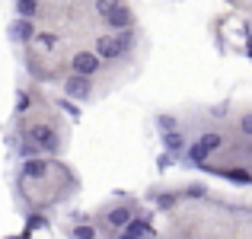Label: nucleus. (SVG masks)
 Instances as JSON below:
<instances>
[{"label": "nucleus", "instance_id": "nucleus-6", "mask_svg": "<svg viewBox=\"0 0 252 239\" xmlns=\"http://www.w3.org/2000/svg\"><path fill=\"white\" fill-rule=\"evenodd\" d=\"M45 172H48V159L32 156V159H26V163H23V179H42Z\"/></svg>", "mask_w": 252, "mask_h": 239}, {"label": "nucleus", "instance_id": "nucleus-1", "mask_svg": "<svg viewBox=\"0 0 252 239\" xmlns=\"http://www.w3.org/2000/svg\"><path fill=\"white\" fill-rule=\"evenodd\" d=\"M131 35H99L96 38V58L99 61H115V58L125 55V48H128Z\"/></svg>", "mask_w": 252, "mask_h": 239}, {"label": "nucleus", "instance_id": "nucleus-9", "mask_svg": "<svg viewBox=\"0 0 252 239\" xmlns=\"http://www.w3.org/2000/svg\"><path fill=\"white\" fill-rule=\"evenodd\" d=\"M125 230H128V233H134L137 239H154V230H150L147 220H134V217H131V223Z\"/></svg>", "mask_w": 252, "mask_h": 239}, {"label": "nucleus", "instance_id": "nucleus-7", "mask_svg": "<svg viewBox=\"0 0 252 239\" xmlns=\"http://www.w3.org/2000/svg\"><path fill=\"white\" fill-rule=\"evenodd\" d=\"M105 23H109L112 29H128V26H131V13L125 10V6H115V10L105 16Z\"/></svg>", "mask_w": 252, "mask_h": 239}, {"label": "nucleus", "instance_id": "nucleus-19", "mask_svg": "<svg viewBox=\"0 0 252 239\" xmlns=\"http://www.w3.org/2000/svg\"><path fill=\"white\" fill-rule=\"evenodd\" d=\"M61 109H64V112H67V115H70V118H74V121H77V118H80V109H77V105H74V102H61Z\"/></svg>", "mask_w": 252, "mask_h": 239}, {"label": "nucleus", "instance_id": "nucleus-5", "mask_svg": "<svg viewBox=\"0 0 252 239\" xmlns=\"http://www.w3.org/2000/svg\"><path fill=\"white\" fill-rule=\"evenodd\" d=\"M10 38H13V42H32V38H35V26H32V19L19 16L16 23L10 26Z\"/></svg>", "mask_w": 252, "mask_h": 239}, {"label": "nucleus", "instance_id": "nucleus-18", "mask_svg": "<svg viewBox=\"0 0 252 239\" xmlns=\"http://www.w3.org/2000/svg\"><path fill=\"white\" fill-rule=\"evenodd\" d=\"M240 131H243L246 137H252V112H249V115H243V118H240Z\"/></svg>", "mask_w": 252, "mask_h": 239}, {"label": "nucleus", "instance_id": "nucleus-20", "mask_svg": "<svg viewBox=\"0 0 252 239\" xmlns=\"http://www.w3.org/2000/svg\"><path fill=\"white\" fill-rule=\"evenodd\" d=\"M157 121H160V128H166V131H176V118H169V115H160Z\"/></svg>", "mask_w": 252, "mask_h": 239}, {"label": "nucleus", "instance_id": "nucleus-17", "mask_svg": "<svg viewBox=\"0 0 252 239\" xmlns=\"http://www.w3.org/2000/svg\"><path fill=\"white\" fill-rule=\"evenodd\" d=\"M29 105H32L29 92H19V96H16V112H19V115H23V112H29Z\"/></svg>", "mask_w": 252, "mask_h": 239}, {"label": "nucleus", "instance_id": "nucleus-4", "mask_svg": "<svg viewBox=\"0 0 252 239\" xmlns=\"http://www.w3.org/2000/svg\"><path fill=\"white\" fill-rule=\"evenodd\" d=\"M99 58L96 51H80V55H74V61H70V67H74V74H83V77H93L99 70Z\"/></svg>", "mask_w": 252, "mask_h": 239}, {"label": "nucleus", "instance_id": "nucleus-10", "mask_svg": "<svg viewBox=\"0 0 252 239\" xmlns=\"http://www.w3.org/2000/svg\"><path fill=\"white\" fill-rule=\"evenodd\" d=\"M198 144H201L208 153H214V150H220V147H223V137L217 134V131H211V134H201V137H198Z\"/></svg>", "mask_w": 252, "mask_h": 239}, {"label": "nucleus", "instance_id": "nucleus-8", "mask_svg": "<svg viewBox=\"0 0 252 239\" xmlns=\"http://www.w3.org/2000/svg\"><path fill=\"white\" fill-rule=\"evenodd\" d=\"M109 227H115V230H122V227H128L131 223V210L128 208H115V210H109Z\"/></svg>", "mask_w": 252, "mask_h": 239}, {"label": "nucleus", "instance_id": "nucleus-12", "mask_svg": "<svg viewBox=\"0 0 252 239\" xmlns=\"http://www.w3.org/2000/svg\"><path fill=\"white\" fill-rule=\"evenodd\" d=\"M16 13L23 19H32L38 13V0H16Z\"/></svg>", "mask_w": 252, "mask_h": 239}, {"label": "nucleus", "instance_id": "nucleus-15", "mask_svg": "<svg viewBox=\"0 0 252 239\" xmlns=\"http://www.w3.org/2000/svg\"><path fill=\"white\" fill-rule=\"evenodd\" d=\"M208 156H211V153L201 147V144H191V147H189V159H191V163H204Z\"/></svg>", "mask_w": 252, "mask_h": 239}, {"label": "nucleus", "instance_id": "nucleus-11", "mask_svg": "<svg viewBox=\"0 0 252 239\" xmlns=\"http://www.w3.org/2000/svg\"><path fill=\"white\" fill-rule=\"evenodd\" d=\"M38 153H42V147H38L32 137H23V141H19V156H23V159H32Z\"/></svg>", "mask_w": 252, "mask_h": 239}, {"label": "nucleus", "instance_id": "nucleus-22", "mask_svg": "<svg viewBox=\"0 0 252 239\" xmlns=\"http://www.w3.org/2000/svg\"><path fill=\"white\" fill-rule=\"evenodd\" d=\"M227 179H233V182H249L246 172H227Z\"/></svg>", "mask_w": 252, "mask_h": 239}, {"label": "nucleus", "instance_id": "nucleus-23", "mask_svg": "<svg viewBox=\"0 0 252 239\" xmlns=\"http://www.w3.org/2000/svg\"><path fill=\"white\" fill-rule=\"evenodd\" d=\"M115 239H137V236H134V233H128V230L122 227V230H118V236H115Z\"/></svg>", "mask_w": 252, "mask_h": 239}, {"label": "nucleus", "instance_id": "nucleus-21", "mask_svg": "<svg viewBox=\"0 0 252 239\" xmlns=\"http://www.w3.org/2000/svg\"><path fill=\"white\" fill-rule=\"evenodd\" d=\"M35 42L42 45V48H55V35H35Z\"/></svg>", "mask_w": 252, "mask_h": 239}, {"label": "nucleus", "instance_id": "nucleus-13", "mask_svg": "<svg viewBox=\"0 0 252 239\" xmlns=\"http://www.w3.org/2000/svg\"><path fill=\"white\" fill-rule=\"evenodd\" d=\"M163 144H166V150H176V153L185 147V141H182L179 131H166V134H163Z\"/></svg>", "mask_w": 252, "mask_h": 239}, {"label": "nucleus", "instance_id": "nucleus-16", "mask_svg": "<svg viewBox=\"0 0 252 239\" xmlns=\"http://www.w3.org/2000/svg\"><path fill=\"white\" fill-rule=\"evenodd\" d=\"M74 239H96V227H86V223H80V227H74V233H70Z\"/></svg>", "mask_w": 252, "mask_h": 239}, {"label": "nucleus", "instance_id": "nucleus-2", "mask_svg": "<svg viewBox=\"0 0 252 239\" xmlns=\"http://www.w3.org/2000/svg\"><path fill=\"white\" fill-rule=\"evenodd\" d=\"M26 137H32V141L42 147V153H51V156H55L58 150H61V141H58L55 128H48V124H35V128H32Z\"/></svg>", "mask_w": 252, "mask_h": 239}, {"label": "nucleus", "instance_id": "nucleus-14", "mask_svg": "<svg viewBox=\"0 0 252 239\" xmlns=\"http://www.w3.org/2000/svg\"><path fill=\"white\" fill-rule=\"evenodd\" d=\"M115 6H122V0H96V13H99V16H109V13L112 10H115Z\"/></svg>", "mask_w": 252, "mask_h": 239}, {"label": "nucleus", "instance_id": "nucleus-3", "mask_svg": "<svg viewBox=\"0 0 252 239\" xmlns=\"http://www.w3.org/2000/svg\"><path fill=\"white\" fill-rule=\"evenodd\" d=\"M64 92H67V99H74V102H80V99H90L93 96V83L90 77L83 74H70L67 83H64Z\"/></svg>", "mask_w": 252, "mask_h": 239}]
</instances>
